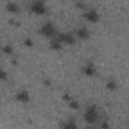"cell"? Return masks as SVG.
<instances>
[{"label":"cell","instance_id":"cell-1","mask_svg":"<svg viewBox=\"0 0 129 129\" xmlns=\"http://www.w3.org/2000/svg\"><path fill=\"white\" fill-rule=\"evenodd\" d=\"M84 119L89 124H94L98 120V110L96 105H91L86 109L84 113Z\"/></svg>","mask_w":129,"mask_h":129},{"label":"cell","instance_id":"cell-2","mask_svg":"<svg viewBox=\"0 0 129 129\" xmlns=\"http://www.w3.org/2000/svg\"><path fill=\"white\" fill-rule=\"evenodd\" d=\"M38 32H39L40 34H42L43 36H46V37H52V36H54L55 33H56V32H55V27H54L53 23L50 22V21L44 22V23L40 26V28L38 29Z\"/></svg>","mask_w":129,"mask_h":129},{"label":"cell","instance_id":"cell-3","mask_svg":"<svg viewBox=\"0 0 129 129\" xmlns=\"http://www.w3.org/2000/svg\"><path fill=\"white\" fill-rule=\"evenodd\" d=\"M29 9L32 13H34L36 15H42L46 12L45 3L43 1H40V0H36V1L31 2L29 5Z\"/></svg>","mask_w":129,"mask_h":129},{"label":"cell","instance_id":"cell-4","mask_svg":"<svg viewBox=\"0 0 129 129\" xmlns=\"http://www.w3.org/2000/svg\"><path fill=\"white\" fill-rule=\"evenodd\" d=\"M84 18L91 22V23H95V22H98L99 19H100V13L98 12V10L94 9V8H90L88 10H86L83 14Z\"/></svg>","mask_w":129,"mask_h":129},{"label":"cell","instance_id":"cell-5","mask_svg":"<svg viewBox=\"0 0 129 129\" xmlns=\"http://www.w3.org/2000/svg\"><path fill=\"white\" fill-rule=\"evenodd\" d=\"M56 38L61 42V43H64V44H69V45H72V44H75L76 43V38L75 36L70 33V32H61V33H58L56 35Z\"/></svg>","mask_w":129,"mask_h":129},{"label":"cell","instance_id":"cell-6","mask_svg":"<svg viewBox=\"0 0 129 129\" xmlns=\"http://www.w3.org/2000/svg\"><path fill=\"white\" fill-rule=\"evenodd\" d=\"M15 100L18 101L19 103L26 104L30 101V95L27 90H21L15 95Z\"/></svg>","mask_w":129,"mask_h":129},{"label":"cell","instance_id":"cell-7","mask_svg":"<svg viewBox=\"0 0 129 129\" xmlns=\"http://www.w3.org/2000/svg\"><path fill=\"white\" fill-rule=\"evenodd\" d=\"M83 73L88 77H94L97 74V69L93 62H87L83 67Z\"/></svg>","mask_w":129,"mask_h":129},{"label":"cell","instance_id":"cell-8","mask_svg":"<svg viewBox=\"0 0 129 129\" xmlns=\"http://www.w3.org/2000/svg\"><path fill=\"white\" fill-rule=\"evenodd\" d=\"M76 34L82 40H87L90 38V31L88 30V28L86 26H82V27L78 28L76 31Z\"/></svg>","mask_w":129,"mask_h":129},{"label":"cell","instance_id":"cell-9","mask_svg":"<svg viewBox=\"0 0 129 129\" xmlns=\"http://www.w3.org/2000/svg\"><path fill=\"white\" fill-rule=\"evenodd\" d=\"M61 47H62V43L57 38H52L49 41V48L50 49L55 50V51H58V50L61 49Z\"/></svg>","mask_w":129,"mask_h":129},{"label":"cell","instance_id":"cell-10","mask_svg":"<svg viewBox=\"0 0 129 129\" xmlns=\"http://www.w3.org/2000/svg\"><path fill=\"white\" fill-rule=\"evenodd\" d=\"M5 7H6V10L10 13H18L20 10L19 5L16 2H8Z\"/></svg>","mask_w":129,"mask_h":129},{"label":"cell","instance_id":"cell-11","mask_svg":"<svg viewBox=\"0 0 129 129\" xmlns=\"http://www.w3.org/2000/svg\"><path fill=\"white\" fill-rule=\"evenodd\" d=\"M62 129H79V127L74 119H70L62 124Z\"/></svg>","mask_w":129,"mask_h":129},{"label":"cell","instance_id":"cell-12","mask_svg":"<svg viewBox=\"0 0 129 129\" xmlns=\"http://www.w3.org/2000/svg\"><path fill=\"white\" fill-rule=\"evenodd\" d=\"M106 89L109 91H116L118 89V84L115 80L110 79L107 83H106Z\"/></svg>","mask_w":129,"mask_h":129},{"label":"cell","instance_id":"cell-13","mask_svg":"<svg viewBox=\"0 0 129 129\" xmlns=\"http://www.w3.org/2000/svg\"><path fill=\"white\" fill-rule=\"evenodd\" d=\"M2 51L5 53V54H8V55H11V54H13V52H14V49H13V47L10 45V44H5V45H2Z\"/></svg>","mask_w":129,"mask_h":129},{"label":"cell","instance_id":"cell-14","mask_svg":"<svg viewBox=\"0 0 129 129\" xmlns=\"http://www.w3.org/2000/svg\"><path fill=\"white\" fill-rule=\"evenodd\" d=\"M68 104H69L70 108L73 109V110H79V109H80V103H79V101L76 100V99H74V98H73Z\"/></svg>","mask_w":129,"mask_h":129},{"label":"cell","instance_id":"cell-15","mask_svg":"<svg viewBox=\"0 0 129 129\" xmlns=\"http://www.w3.org/2000/svg\"><path fill=\"white\" fill-rule=\"evenodd\" d=\"M23 44H24L26 47H32V46H33V41H32L31 38L27 37V38H25V39L23 40Z\"/></svg>","mask_w":129,"mask_h":129},{"label":"cell","instance_id":"cell-16","mask_svg":"<svg viewBox=\"0 0 129 129\" xmlns=\"http://www.w3.org/2000/svg\"><path fill=\"white\" fill-rule=\"evenodd\" d=\"M7 78H8L7 73H6L3 69H1V68H0V81H6V80H7Z\"/></svg>","mask_w":129,"mask_h":129},{"label":"cell","instance_id":"cell-17","mask_svg":"<svg viewBox=\"0 0 129 129\" xmlns=\"http://www.w3.org/2000/svg\"><path fill=\"white\" fill-rule=\"evenodd\" d=\"M72 99H73V97H72L71 95H69V94H63V96H62V100L66 101L67 103H69Z\"/></svg>","mask_w":129,"mask_h":129},{"label":"cell","instance_id":"cell-18","mask_svg":"<svg viewBox=\"0 0 129 129\" xmlns=\"http://www.w3.org/2000/svg\"><path fill=\"white\" fill-rule=\"evenodd\" d=\"M9 24H11V25H14V26H18L19 24H20V22L18 21V20H16V19H10L9 20Z\"/></svg>","mask_w":129,"mask_h":129},{"label":"cell","instance_id":"cell-19","mask_svg":"<svg viewBox=\"0 0 129 129\" xmlns=\"http://www.w3.org/2000/svg\"><path fill=\"white\" fill-rule=\"evenodd\" d=\"M101 127H102V129H110V125H109L108 121H103Z\"/></svg>","mask_w":129,"mask_h":129},{"label":"cell","instance_id":"cell-20","mask_svg":"<svg viewBox=\"0 0 129 129\" xmlns=\"http://www.w3.org/2000/svg\"><path fill=\"white\" fill-rule=\"evenodd\" d=\"M75 5H76L78 8H83V7L85 6V4H84L83 2H81V1H77V2H75Z\"/></svg>","mask_w":129,"mask_h":129},{"label":"cell","instance_id":"cell-21","mask_svg":"<svg viewBox=\"0 0 129 129\" xmlns=\"http://www.w3.org/2000/svg\"><path fill=\"white\" fill-rule=\"evenodd\" d=\"M44 84H45L46 86H49V85H50V82H49V80H44Z\"/></svg>","mask_w":129,"mask_h":129},{"label":"cell","instance_id":"cell-22","mask_svg":"<svg viewBox=\"0 0 129 129\" xmlns=\"http://www.w3.org/2000/svg\"><path fill=\"white\" fill-rule=\"evenodd\" d=\"M1 48H2V45H1V44H0V49H1Z\"/></svg>","mask_w":129,"mask_h":129}]
</instances>
